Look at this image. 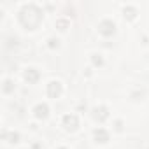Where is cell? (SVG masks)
<instances>
[{
  "instance_id": "2",
  "label": "cell",
  "mask_w": 149,
  "mask_h": 149,
  "mask_svg": "<svg viewBox=\"0 0 149 149\" xmlns=\"http://www.w3.org/2000/svg\"><path fill=\"white\" fill-rule=\"evenodd\" d=\"M77 116H74V114H67V116H63V126L67 128V130H76L77 128Z\"/></svg>"
},
{
  "instance_id": "10",
  "label": "cell",
  "mask_w": 149,
  "mask_h": 149,
  "mask_svg": "<svg viewBox=\"0 0 149 149\" xmlns=\"http://www.w3.org/2000/svg\"><path fill=\"white\" fill-rule=\"evenodd\" d=\"M125 16H128L130 19H133V18H135V9H133V7H128V9H125Z\"/></svg>"
},
{
  "instance_id": "6",
  "label": "cell",
  "mask_w": 149,
  "mask_h": 149,
  "mask_svg": "<svg viewBox=\"0 0 149 149\" xmlns=\"http://www.w3.org/2000/svg\"><path fill=\"white\" fill-rule=\"evenodd\" d=\"M93 137H95L97 142H107V140H109V133H107L104 128L95 130V132H93Z\"/></svg>"
},
{
  "instance_id": "12",
  "label": "cell",
  "mask_w": 149,
  "mask_h": 149,
  "mask_svg": "<svg viewBox=\"0 0 149 149\" xmlns=\"http://www.w3.org/2000/svg\"><path fill=\"white\" fill-rule=\"evenodd\" d=\"M56 26H58L60 30H65V28H67V21H63V19H61V21H58V23H56Z\"/></svg>"
},
{
  "instance_id": "1",
  "label": "cell",
  "mask_w": 149,
  "mask_h": 149,
  "mask_svg": "<svg viewBox=\"0 0 149 149\" xmlns=\"http://www.w3.org/2000/svg\"><path fill=\"white\" fill-rule=\"evenodd\" d=\"M40 19H42V14H40V11L35 6L23 7V11H21V23L26 28H37L39 23H40Z\"/></svg>"
},
{
  "instance_id": "4",
  "label": "cell",
  "mask_w": 149,
  "mask_h": 149,
  "mask_svg": "<svg viewBox=\"0 0 149 149\" xmlns=\"http://www.w3.org/2000/svg\"><path fill=\"white\" fill-rule=\"evenodd\" d=\"M114 23L112 21H102L100 23V32L104 33V35H112L114 33Z\"/></svg>"
},
{
  "instance_id": "14",
  "label": "cell",
  "mask_w": 149,
  "mask_h": 149,
  "mask_svg": "<svg viewBox=\"0 0 149 149\" xmlns=\"http://www.w3.org/2000/svg\"><path fill=\"white\" fill-rule=\"evenodd\" d=\"M49 47H58V40L56 39H49Z\"/></svg>"
},
{
  "instance_id": "11",
  "label": "cell",
  "mask_w": 149,
  "mask_h": 149,
  "mask_svg": "<svg viewBox=\"0 0 149 149\" xmlns=\"http://www.w3.org/2000/svg\"><path fill=\"white\" fill-rule=\"evenodd\" d=\"M4 84H6V86H4V91H6V93H9V91L13 90V83H11V81H6Z\"/></svg>"
},
{
  "instance_id": "15",
  "label": "cell",
  "mask_w": 149,
  "mask_h": 149,
  "mask_svg": "<svg viewBox=\"0 0 149 149\" xmlns=\"http://www.w3.org/2000/svg\"><path fill=\"white\" fill-rule=\"evenodd\" d=\"M60 149H67V147H60Z\"/></svg>"
},
{
  "instance_id": "3",
  "label": "cell",
  "mask_w": 149,
  "mask_h": 149,
  "mask_svg": "<svg viewBox=\"0 0 149 149\" xmlns=\"http://www.w3.org/2000/svg\"><path fill=\"white\" fill-rule=\"evenodd\" d=\"M47 95H49L51 98H58V97L61 95V84H60L58 81L49 83V86H47Z\"/></svg>"
},
{
  "instance_id": "8",
  "label": "cell",
  "mask_w": 149,
  "mask_h": 149,
  "mask_svg": "<svg viewBox=\"0 0 149 149\" xmlns=\"http://www.w3.org/2000/svg\"><path fill=\"white\" fill-rule=\"evenodd\" d=\"M25 79H26L28 83H35V81L39 79V72H37L35 68H28V70L25 72Z\"/></svg>"
},
{
  "instance_id": "5",
  "label": "cell",
  "mask_w": 149,
  "mask_h": 149,
  "mask_svg": "<svg viewBox=\"0 0 149 149\" xmlns=\"http://www.w3.org/2000/svg\"><path fill=\"white\" fill-rule=\"evenodd\" d=\"M33 112H35V116H37L39 119H44V118H47L49 109H47V105H46V104H39V105H35Z\"/></svg>"
},
{
  "instance_id": "7",
  "label": "cell",
  "mask_w": 149,
  "mask_h": 149,
  "mask_svg": "<svg viewBox=\"0 0 149 149\" xmlns=\"http://www.w3.org/2000/svg\"><path fill=\"white\" fill-rule=\"evenodd\" d=\"M107 116H109V114H107V109H105V107H97V109L93 111V118H95L97 121H104Z\"/></svg>"
},
{
  "instance_id": "9",
  "label": "cell",
  "mask_w": 149,
  "mask_h": 149,
  "mask_svg": "<svg viewBox=\"0 0 149 149\" xmlns=\"http://www.w3.org/2000/svg\"><path fill=\"white\" fill-rule=\"evenodd\" d=\"M4 137H7L9 142H18V139H19L18 133H4Z\"/></svg>"
},
{
  "instance_id": "13",
  "label": "cell",
  "mask_w": 149,
  "mask_h": 149,
  "mask_svg": "<svg viewBox=\"0 0 149 149\" xmlns=\"http://www.w3.org/2000/svg\"><path fill=\"white\" fill-rule=\"evenodd\" d=\"M93 63H95V65H102V58H100L98 54H95V56H93Z\"/></svg>"
}]
</instances>
